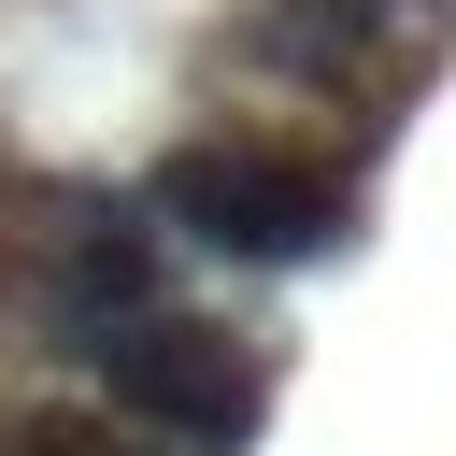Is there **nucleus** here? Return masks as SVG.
<instances>
[{"instance_id": "nucleus-1", "label": "nucleus", "mask_w": 456, "mask_h": 456, "mask_svg": "<svg viewBox=\"0 0 456 456\" xmlns=\"http://www.w3.org/2000/svg\"><path fill=\"white\" fill-rule=\"evenodd\" d=\"M171 242L228 256V271H314L356 242V171L342 157H299V142H256V128H185L157 142V171L128 185Z\"/></svg>"}, {"instance_id": "nucleus-2", "label": "nucleus", "mask_w": 456, "mask_h": 456, "mask_svg": "<svg viewBox=\"0 0 456 456\" xmlns=\"http://www.w3.org/2000/svg\"><path fill=\"white\" fill-rule=\"evenodd\" d=\"M86 385L114 399V428H142L157 456H242L271 428V342L200 314V299H157L142 328L86 342Z\"/></svg>"}, {"instance_id": "nucleus-3", "label": "nucleus", "mask_w": 456, "mask_h": 456, "mask_svg": "<svg viewBox=\"0 0 456 456\" xmlns=\"http://www.w3.org/2000/svg\"><path fill=\"white\" fill-rule=\"evenodd\" d=\"M28 299H43V356L86 370V342H114L171 299V228L128 185H43L28 200Z\"/></svg>"}, {"instance_id": "nucleus-4", "label": "nucleus", "mask_w": 456, "mask_h": 456, "mask_svg": "<svg viewBox=\"0 0 456 456\" xmlns=\"http://www.w3.org/2000/svg\"><path fill=\"white\" fill-rule=\"evenodd\" d=\"M228 57L242 71H285V86H385L399 0H242L228 14Z\"/></svg>"}]
</instances>
